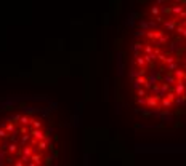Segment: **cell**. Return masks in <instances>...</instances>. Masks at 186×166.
Here are the masks:
<instances>
[{
    "mask_svg": "<svg viewBox=\"0 0 186 166\" xmlns=\"http://www.w3.org/2000/svg\"><path fill=\"white\" fill-rule=\"evenodd\" d=\"M128 83L133 102L149 115L186 109V2L145 8L130 42Z\"/></svg>",
    "mask_w": 186,
    "mask_h": 166,
    "instance_id": "cell-1",
    "label": "cell"
},
{
    "mask_svg": "<svg viewBox=\"0 0 186 166\" xmlns=\"http://www.w3.org/2000/svg\"><path fill=\"white\" fill-rule=\"evenodd\" d=\"M50 141L40 120L29 115L0 125V166H48Z\"/></svg>",
    "mask_w": 186,
    "mask_h": 166,
    "instance_id": "cell-2",
    "label": "cell"
}]
</instances>
